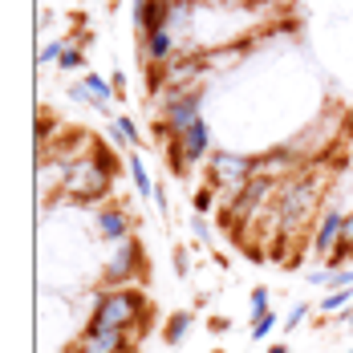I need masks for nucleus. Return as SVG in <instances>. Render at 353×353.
<instances>
[{
	"instance_id": "obj_17",
	"label": "nucleus",
	"mask_w": 353,
	"mask_h": 353,
	"mask_svg": "<svg viewBox=\"0 0 353 353\" xmlns=\"http://www.w3.org/2000/svg\"><path fill=\"white\" fill-rule=\"evenodd\" d=\"M191 203H195V215H208V212H212V208H215V191H212V183H208V187H199Z\"/></svg>"
},
{
	"instance_id": "obj_24",
	"label": "nucleus",
	"mask_w": 353,
	"mask_h": 353,
	"mask_svg": "<svg viewBox=\"0 0 353 353\" xmlns=\"http://www.w3.org/2000/svg\"><path fill=\"white\" fill-rule=\"evenodd\" d=\"M350 284H353V268H337L333 281H329V288H350Z\"/></svg>"
},
{
	"instance_id": "obj_10",
	"label": "nucleus",
	"mask_w": 353,
	"mask_h": 353,
	"mask_svg": "<svg viewBox=\"0 0 353 353\" xmlns=\"http://www.w3.org/2000/svg\"><path fill=\"white\" fill-rule=\"evenodd\" d=\"M183 150H187V167H195V163H208V142H212V126L203 122V118H195L183 134Z\"/></svg>"
},
{
	"instance_id": "obj_15",
	"label": "nucleus",
	"mask_w": 353,
	"mask_h": 353,
	"mask_svg": "<svg viewBox=\"0 0 353 353\" xmlns=\"http://www.w3.org/2000/svg\"><path fill=\"white\" fill-rule=\"evenodd\" d=\"M350 296H353V288H329V292L321 296V313H337V309H350Z\"/></svg>"
},
{
	"instance_id": "obj_35",
	"label": "nucleus",
	"mask_w": 353,
	"mask_h": 353,
	"mask_svg": "<svg viewBox=\"0 0 353 353\" xmlns=\"http://www.w3.org/2000/svg\"><path fill=\"white\" fill-rule=\"evenodd\" d=\"M350 329H353V321H350Z\"/></svg>"
},
{
	"instance_id": "obj_2",
	"label": "nucleus",
	"mask_w": 353,
	"mask_h": 353,
	"mask_svg": "<svg viewBox=\"0 0 353 353\" xmlns=\"http://www.w3.org/2000/svg\"><path fill=\"white\" fill-rule=\"evenodd\" d=\"M321 175H292L276 195V232L281 236H296L313 223V212L321 203Z\"/></svg>"
},
{
	"instance_id": "obj_19",
	"label": "nucleus",
	"mask_w": 353,
	"mask_h": 353,
	"mask_svg": "<svg viewBox=\"0 0 353 353\" xmlns=\"http://www.w3.org/2000/svg\"><path fill=\"white\" fill-rule=\"evenodd\" d=\"M110 142H114V146H118V150H130V146H134V142H130V134H126V126H122V122H118V118H114V122H110Z\"/></svg>"
},
{
	"instance_id": "obj_16",
	"label": "nucleus",
	"mask_w": 353,
	"mask_h": 353,
	"mask_svg": "<svg viewBox=\"0 0 353 353\" xmlns=\"http://www.w3.org/2000/svg\"><path fill=\"white\" fill-rule=\"evenodd\" d=\"M272 329H276V313H272V309L260 313V317H252V337H256V341H264Z\"/></svg>"
},
{
	"instance_id": "obj_4",
	"label": "nucleus",
	"mask_w": 353,
	"mask_h": 353,
	"mask_svg": "<svg viewBox=\"0 0 353 353\" xmlns=\"http://www.w3.org/2000/svg\"><path fill=\"white\" fill-rule=\"evenodd\" d=\"M260 175V159H248V154H232V150H215L212 159H208V179H212V187L219 191H240L244 183Z\"/></svg>"
},
{
	"instance_id": "obj_18",
	"label": "nucleus",
	"mask_w": 353,
	"mask_h": 353,
	"mask_svg": "<svg viewBox=\"0 0 353 353\" xmlns=\"http://www.w3.org/2000/svg\"><path fill=\"white\" fill-rule=\"evenodd\" d=\"M65 49H70V41H53V45H45V49L37 53V61H41V65H49V61H61V53H65Z\"/></svg>"
},
{
	"instance_id": "obj_13",
	"label": "nucleus",
	"mask_w": 353,
	"mask_h": 353,
	"mask_svg": "<svg viewBox=\"0 0 353 353\" xmlns=\"http://www.w3.org/2000/svg\"><path fill=\"white\" fill-rule=\"evenodd\" d=\"M191 321H195V313H191V309H179V313H171V317H167V325H163V341H167L171 350H175L179 341L191 333Z\"/></svg>"
},
{
	"instance_id": "obj_20",
	"label": "nucleus",
	"mask_w": 353,
	"mask_h": 353,
	"mask_svg": "<svg viewBox=\"0 0 353 353\" xmlns=\"http://www.w3.org/2000/svg\"><path fill=\"white\" fill-rule=\"evenodd\" d=\"M272 305H268V288L260 284V288H252V317H260V313H268Z\"/></svg>"
},
{
	"instance_id": "obj_14",
	"label": "nucleus",
	"mask_w": 353,
	"mask_h": 353,
	"mask_svg": "<svg viewBox=\"0 0 353 353\" xmlns=\"http://www.w3.org/2000/svg\"><path fill=\"white\" fill-rule=\"evenodd\" d=\"M126 171H130V179H134L139 195H150V199H154V183H150V175H146V167H142L139 154H126Z\"/></svg>"
},
{
	"instance_id": "obj_23",
	"label": "nucleus",
	"mask_w": 353,
	"mask_h": 353,
	"mask_svg": "<svg viewBox=\"0 0 353 353\" xmlns=\"http://www.w3.org/2000/svg\"><path fill=\"white\" fill-rule=\"evenodd\" d=\"M305 313H309V305H305V301H296V305H292V309H288V317L281 321L284 329H296V325H301V321H305Z\"/></svg>"
},
{
	"instance_id": "obj_25",
	"label": "nucleus",
	"mask_w": 353,
	"mask_h": 353,
	"mask_svg": "<svg viewBox=\"0 0 353 353\" xmlns=\"http://www.w3.org/2000/svg\"><path fill=\"white\" fill-rule=\"evenodd\" d=\"M329 281H333L329 268H313V272H309V284H313V288H321V284H329Z\"/></svg>"
},
{
	"instance_id": "obj_3",
	"label": "nucleus",
	"mask_w": 353,
	"mask_h": 353,
	"mask_svg": "<svg viewBox=\"0 0 353 353\" xmlns=\"http://www.w3.org/2000/svg\"><path fill=\"white\" fill-rule=\"evenodd\" d=\"M142 313H150V301L139 288H106V292H98V305H94L85 329H122V333H130V329L142 325Z\"/></svg>"
},
{
	"instance_id": "obj_28",
	"label": "nucleus",
	"mask_w": 353,
	"mask_h": 353,
	"mask_svg": "<svg viewBox=\"0 0 353 353\" xmlns=\"http://www.w3.org/2000/svg\"><path fill=\"white\" fill-rule=\"evenodd\" d=\"M208 325H212L215 333H228V329H232V321H228V317H212Z\"/></svg>"
},
{
	"instance_id": "obj_31",
	"label": "nucleus",
	"mask_w": 353,
	"mask_h": 353,
	"mask_svg": "<svg viewBox=\"0 0 353 353\" xmlns=\"http://www.w3.org/2000/svg\"><path fill=\"white\" fill-rule=\"evenodd\" d=\"M110 85H114V90H118V98H122V90H126V77H122V73H114V77H110Z\"/></svg>"
},
{
	"instance_id": "obj_7",
	"label": "nucleus",
	"mask_w": 353,
	"mask_h": 353,
	"mask_svg": "<svg viewBox=\"0 0 353 353\" xmlns=\"http://www.w3.org/2000/svg\"><path fill=\"white\" fill-rule=\"evenodd\" d=\"M199 110H203V90H199V85H187V90H167V114H163V122H167L171 139H175V134H183L195 118H203Z\"/></svg>"
},
{
	"instance_id": "obj_22",
	"label": "nucleus",
	"mask_w": 353,
	"mask_h": 353,
	"mask_svg": "<svg viewBox=\"0 0 353 353\" xmlns=\"http://www.w3.org/2000/svg\"><path fill=\"white\" fill-rule=\"evenodd\" d=\"M191 232H195V240H199V244H212V228H208V215H195V219H191Z\"/></svg>"
},
{
	"instance_id": "obj_30",
	"label": "nucleus",
	"mask_w": 353,
	"mask_h": 353,
	"mask_svg": "<svg viewBox=\"0 0 353 353\" xmlns=\"http://www.w3.org/2000/svg\"><path fill=\"white\" fill-rule=\"evenodd\" d=\"M175 272H179V276L187 272V252H175Z\"/></svg>"
},
{
	"instance_id": "obj_26",
	"label": "nucleus",
	"mask_w": 353,
	"mask_h": 353,
	"mask_svg": "<svg viewBox=\"0 0 353 353\" xmlns=\"http://www.w3.org/2000/svg\"><path fill=\"white\" fill-rule=\"evenodd\" d=\"M118 122H122V126H126V134H130V142H134V146H142V134H139V126H134V122H130V118H118Z\"/></svg>"
},
{
	"instance_id": "obj_34",
	"label": "nucleus",
	"mask_w": 353,
	"mask_h": 353,
	"mask_svg": "<svg viewBox=\"0 0 353 353\" xmlns=\"http://www.w3.org/2000/svg\"><path fill=\"white\" fill-rule=\"evenodd\" d=\"M212 353H228V350H212Z\"/></svg>"
},
{
	"instance_id": "obj_11",
	"label": "nucleus",
	"mask_w": 353,
	"mask_h": 353,
	"mask_svg": "<svg viewBox=\"0 0 353 353\" xmlns=\"http://www.w3.org/2000/svg\"><path fill=\"white\" fill-rule=\"evenodd\" d=\"M98 236L102 240H114V244L130 240V215L122 212V208H106V212L98 215Z\"/></svg>"
},
{
	"instance_id": "obj_9",
	"label": "nucleus",
	"mask_w": 353,
	"mask_h": 353,
	"mask_svg": "<svg viewBox=\"0 0 353 353\" xmlns=\"http://www.w3.org/2000/svg\"><path fill=\"white\" fill-rule=\"evenodd\" d=\"M70 353H130V333L122 329H85Z\"/></svg>"
},
{
	"instance_id": "obj_32",
	"label": "nucleus",
	"mask_w": 353,
	"mask_h": 353,
	"mask_svg": "<svg viewBox=\"0 0 353 353\" xmlns=\"http://www.w3.org/2000/svg\"><path fill=\"white\" fill-rule=\"evenodd\" d=\"M301 264H305V256H301V252H292V256L284 260V268H301Z\"/></svg>"
},
{
	"instance_id": "obj_6",
	"label": "nucleus",
	"mask_w": 353,
	"mask_h": 353,
	"mask_svg": "<svg viewBox=\"0 0 353 353\" xmlns=\"http://www.w3.org/2000/svg\"><path fill=\"white\" fill-rule=\"evenodd\" d=\"M142 272H146V256H142V240H139V236H130V240L114 244V260L106 264L102 281H106V288H122V284L139 281Z\"/></svg>"
},
{
	"instance_id": "obj_36",
	"label": "nucleus",
	"mask_w": 353,
	"mask_h": 353,
	"mask_svg": "<svg viewBox=\"0 0 353 353\" xmlns=\"http://www.w3.org/2000/svg\"><path fill=\"white\" fill-rule=\"evenodd\" d=\"M350 353H353V350H350Z\"/></svg>"
},
{
	"instance_id": "obj_5",
	"label": "nucleus",
	"mask_w": 353,
	"mask_h": 353,
	"mask_svg": "<svg viewBox=\"0 0 353 353\" xmlns=\"http://www.w3.org/2000/svg\"><path fill=\"white\" fill-rule=\"evenodd\" d=\"M276 191V179L272 175H256L252 183H244L240 191H232V203L219 212V219H223V228H236V223H252L256 219V208L268 199Z\"/></svg>"
},
{
	"instance_id": "obj_21",
	"label": "nucleus",
	"mask_w": 353,
	"mask_h": 353,
	"mask_svg": "<svg viewBox=\"0 0 353 353\" xmlns=\"http://www.w3.org/2000/svg\"><path fill=\"white\" fill-rule=\"evenodd\" d=\"M57 70H65V73L81 70V53H77V45H70V49L61 53V61H57Z\"/></svg>"
},
{
	"instance_id": "obj_33",
	"label": "nucleus",
	"mask_w": 353,
	"mask_h": 353,
	"mask_svg": "<svg viewBox=\"0 0 353 353\" xmlns=\"http://www.w3.org/2000/svg\"><path fill=\"white\" fill-rule=\"evenodd\" d=\"M264 353H292V350H288L284 341H276V345H268V350H264Z\"/></svg>"
},
{
	"instance_id": "obj_29",
	"label": "nucleus",
	"mask_w": 353,
	"mask_h": 353,
	"mask_svg": "<svg viewBox=\"0 0 353 353\" xmlns=\"http://www.w3.org/2000/svg\"><path fill=\"white\" fill-rule=\"evenodd\" d=\"M45 134H53V122L41 118V122H37V142H45Z\"/></svg>"
},
{
	"instance_id": "obj_1",
	"label": "nucleus",
	"mask_w": 353,
	"mask_h": 353,
	"mask_svg": "<svg viewBox=\"0 0 353 353\" xmlns=\"http://www.w3.org/2000/svg\"><path fill=\"white\" fill-rule=\"evenodd\" d=\"M114 175H118V159L110 154L106 146H98L94 154H77L73 163H61V191L70 195L73 203L90 208V203H102L114 187Z\"/></svg>"
},
{
	"instance_id": "obj_12",
	"label": "nucleus",
	"mask_w": 353,
	"mask_h": 353,
	"mask_svg": "<svg viewBox=\"0 0 353 353\" xmlns=\"http://www.w3.org/2000/svg\"><path fill=\"white\" fill-rule=\"evenodd\" d=\"M142 45H146V61H150V65H159V61H167V57L175 53V37L167 33V29L150 33L146 41H142ZM146 61H142V65H146Z\"/></svg>"
},
{
	"instance_id": "obj_27",
	"label": "nucleus",
	"mask_w": 353,
	"mask_h": 353,
	"mask_svg": "<svg viewBox=\"0 0 353 353\" xmlns=\"http://www.w3.org/2000/svg\"><path fill=\"white\" fill-rule=\"evenodd\" d=\"M154 203H159V212H163V215L171 212V199H167V191H163V187H154Z\"/></svg>"
},
{
	"instance_id": "obj_8",
	"label": "nucleus",
	"mask_w": 353,
	"mask_h": 353,
	"mask_svg": "<svg viewBox=\"0 0 353 353\" xmlns=\"http://www.w3.org/2000/svg\"><path fill=\"white\" fill-rule=\"evenodd\" d=\"M341 228H345V212H341L337 199H329L325 212L317 215V228H313V252L317 256H329L337 248V240H341Z\"/></svg>"
}]
</instances>
